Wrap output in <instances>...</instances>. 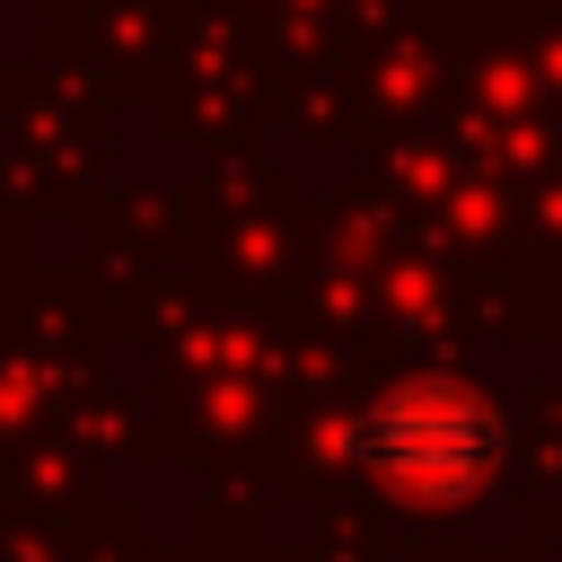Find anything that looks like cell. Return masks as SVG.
Wrapping results in <instances>:
<instances>
[{
    "mask_svg": "<svg viewBox=\"0 0 562 562\" xmlns=\"http://www.w3.org/2000/svg\"><path fill=\"white\" fill-rule=\"evenodd\" d=\"M351 465L369 483H386L395 501H474L501 465H509V422L474 395V386H448V378H413L395 395H378L351 430H342Z\"/></svg>",
    "mask_w": 562,
    "mask_h": 562,
    "instance_id": "6da1fadb",
    "label": "cell"
}]
</instances>
